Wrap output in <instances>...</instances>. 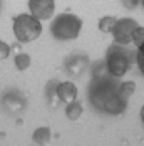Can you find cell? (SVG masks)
I'll list each match as a JSON object with an SVG mask.
<instances>
[{"label": "cell", "mask_w": 144, "mask_h": 146, "mask_svg": "<svg viewBox=\"0 0 144 146\" xmlns=\"http://www.w3.org/2000/svg\"><path fill=\"white\" fill-rule=\"evenodd\" d=\"M97 67L99 72L94 69L87 88V99L96 111L109 116H119L126 111L129 102L121 96V77H116L109 72L106 62L99 64Z\"/></svg>", "instance_id": "cell-1"}, {"label": "cell", "mask_w": 144, "mask_h": 146, "mask_svg": "<svg viewBox=\"0 0 144 146\" xmlns=\"http://www.w3.org/2000/svg\"><path fill=\"white\" fill-rule=\"evenodd\" d=\"M136 62V52L127 49V45L112 44L107 47V52H106V67L107 71L116 76V77H122L131 71L132 64Z\"/></svg>", "instance_id": "cell-2"}, {"label": "cell", "mask_w": 144, "mask_h": 146, "mask_svg": "<svg viewBox=\"0 0 144 146\" xmlns=\"http://www.w3.org/2000/svg\"><path fill=\"white\" fill-rule=\"evenodd\" d=\"M82 20L75 14H59L50 22V34L55 40H74L79 37Z\"/></svg>", "instance_id": "cell-3"}, {"label": "cell", "mask_w": 144, "mask_h": 146, "mask_svg": "<svg viewBox=\"0 0 144 146\" xmlns=\"http://www.w3.org/2000/svg\"><path fill=\"white\" fill-rule=\"evenodd\" d=\"M42 34V24L32 14H18L14 17V35L20 44H29Z\"/></svg>", "instance_id": "cell-4"}, {"label": "cell", "mask_w": 144, "mask_h": 146, "mask_svg": "<svg viewBox=\"0 0 144 146\" xmlns=\"http://www.w3.org/2000/svg\"><path fill=\"white\" fill-rule=\"evenodd\" d=\"M137 25H139V24H137L134 19H131V17L117 19L116 24H114V27H112V30H111L114 42L122 44V45L132 44V32H134V29H136Z\"/></svg>", "instance_id": "cell-5"}, {"label": "cell", "mask_w": 144, "mask_h": 146, "mask_svg": "<svg viewBox=\"0 0 144 146\" xmlns=\"http://www.w3.org/2000/svg\"><path fill=\"white\" fill-rule=\"evenodd\" d=\"M25 96L18 91V89H9L2 98H0V104L2 108L9 113V114H20L25 109Z\"/></svg>", "instance_id": "cell-6"}, {"label": "cell", "mask_w": 144, "mask_h": 146, "mask_svg": "<svg viewBox=\"0 0 144 146\" xmlns=\"http://www.w3.org/2000/svg\"><path fill=\"white\" fill-rule=\"evenodd\" d=\"M29 10L39 20H47L54 15L55 0H29Z\"/></svg>", "instance_id": "cell-7"}, {"label": "cell", "mask_w": 144, "mask_h": 146, "mask_svg": "<svg viewBox=\"0 0 144 146\" xmlns=\"http://www.w3.org/2000/svg\"><path fill=\"white\" fill-rule=\"evenodd\" d=\"M87 56L82 52H74L65 59V71L72 76H81L87 67Z\"/></svg>", "instance_id": "cell-8"}, {"label": "cell", "mask_w": 144, "mask_h": 146, "mask_svg": "<svg viewBox=\"0 0 144 146\" xmlns=\"http://www.w3.org/2000/svg\"><path fill=\"white\" fill-rule=\"evenodd\" d=\"M57 94L60 102H72L77 99V86L71 82V81H65V82H59L57 86Z\"/></svg>", "instance_id": "cell-9"}, {"label": "cell", "mask_w": 144, "mask_h": 146, "mask_svg": "<svg viewBox=\"0 0 144 146\" xmlns=\"http://www.w3.org/2000/svg\"><path fill=\"white\" fill-rule=\"evenodd\" d=\"M57 86H59V81L55 79H50L45 86V99L49 102L50 108H57L60 104V99H59V94H57Z\"/></svg>", "instance_id": "cell-10"}, {"label": "cell", "mask_w": 144, "mask_h": 146, "mask_svg": "<svg viewBox=\"0 0 144 146\" xmlns=\"http://www.w3.org/2000/svg\"><path fill=\"white\" fill-rule=\"evenodd\" d=\"M82 113H84V106H82V102L81 101H72V102H67V106H65V116L69 117L71 121H77L79 117L82 116Z\"/></svg>", "instance_id": "cell-11"}, {"label": "cell", "mask_w": 144, "mask_h": 146, "mask_svg": "<svg viewBox=\"0 0 144 146\" xmlns=\"http://www.w3.org/2000/svg\"><path fill=\"white\" fill-rule=\"evenodd\" d=\"M32 139L35 145H47L50 141V128H37L32 134Z\"/></svg>", "instance_id": "cell-12"}, {"label": "cell", "mask_w": 144, "mask_h": 146, "mask_svg": "<svg viewBox=\"0 0 144 146\" xmlns=\"http://www.w3.org/2000/svg\"><path fill=\"white\" fill-rule=\"evenodd\" d=\"M14 62H15V67L18 69V71H27L30 67V56L29 54H25V52H18L17 56H15L14 59Z\"/></svg>", "instance_id": "cell-13"}, {"label": "cell", "mask_w": 144, "mask_h": 146, "mask_svg": "<svg viewBox=\"0 0 144 146\" xmlns=\"http://www.w3.org/2000/svg\"><path fill=\"white\" fill-rule=\"evenodd\" d=\"M134 91H136V82H134V81L121 82V96H122L126 101H129V98L134 94Z\"/></svg>", "instance_id": "cell-14"}, {"label": "cell", "mask_w": 144, "mask_h": 146, "mask_svg": "<svg viewBox=\"0 0 144 146\" xmlns=\"http://www.w3.org/2000/svg\"><path fill=\"white\" fill-rule=\"evenodd\" d=\"M116 17H111V15H106V17H102L101 20H99V30L101 32H111L112 30V27H114V24H116Z\"/></svg>", "instance_id": "cell-15"}, {"label": "cell", "mask_w": 144, "mask_h": 146, "mask_svg": "<svg viewBox=\"0 0 144 146\" xmlns=\"http://www.w3.org/2000/svg\"><path fill=\"white\" fill-rule=\"evenodd\" d=\"M137 50H136V64H137V67H139V72L144 76V42L139 47H136Z\"/></svg>", "instance_id": "cell-16"}, {"label": "cell", "mask_w": 144, "mask_h": 146, "mask_svg": "<svg viewBox=\"0 0 144 146\" xmlns=\"http://www.w3.org/2000/svg\"><path fill=\"white\" fill-rule=\"evenodd\" d=\"M143 42H144V27L137 25L134 29V32H132V44L136 45V47H139Z\"/></svg>", "instance_id": "cell-17"}, {"label": "cell", "mask_w": 144, "mask_h": 146, "mask_svg": "<svg viewBox=\"0 0 144 146\" xmlns=\"http://www.w3.org/2000/svg\"><path fill=\"white\" fill-rule=\"evenodd\" d=\"M10 45L7 44V42H3V40H0V60H3V59H7L10 56Z\"/></svg>", "instance_id": "cell-18"}, {"label": "cell", "mask_w": 144, "mask_h": 146, "mask_svg": "<svg viewBox=\"0 0 144 146\" xmlns=\"http://www.w3.org/2000/svg\"><path fill=\"white\" fill-rule=\"evenodd\" d=\"M122 3L126 5V9H129V10H132V9H136L141 2L139 0H122Z\"/></svg>", "instance_id": "cell-19"}, {"label": "cell", "mask_w": 144, "mask_h": 146, "mask_svg": "<svg viewBox=\"0 0 144 146\" xmlns=\"http://www.w3.org/2000/svg\"><path fill=\"white\" fill-rule=\"evenodd\" d=\"M139 116H141V123L144 124V106L141 108V114H139Z\"/></svg>", "instance_id": "cell-20"}, {"label": "cell", "mask_w": 144, "mask_h": 146, "mask_svg": "<svg viewBox=\"0 0 144 146\" xmlns=\"http://www.w3.org/2000/svg\"><path fill=\"white\" fill-rule=\"evenodd\" d=\"M2 5H3V0H0V10H2Z\"/></svg>", "instance_id": "cell-21"}, {"label": "cell", "mask_w": 144, "mask_h": 146, "mask_svg": "<svg viewBox=\"0 0 144 146\" xmlns=\"http://www.w3.org/2000/svg\"><path fill=\"white\" fill-rule=\"evenodd\" d=\"M139 2H141V5H143V9H144V0H139Z\"/></svg>", "instance_id": "cell-22"}]
</instances>
